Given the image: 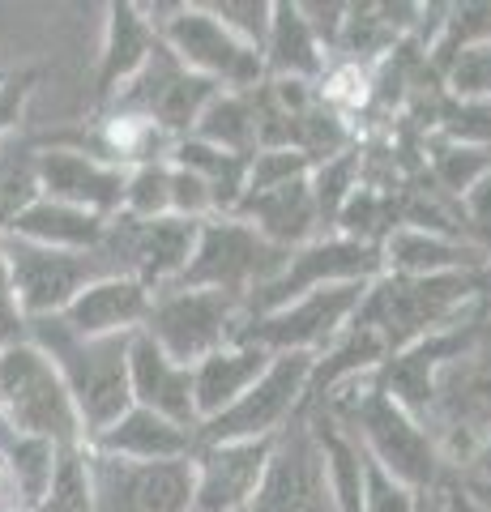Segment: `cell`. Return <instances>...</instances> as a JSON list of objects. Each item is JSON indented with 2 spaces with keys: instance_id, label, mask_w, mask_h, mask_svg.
Instances as JSON below:
<instances>
[{
  "instance_id": "f546056e",
  "label": "cell",
  "mask_w": 491,
  "mask_h": 512,
  "mask_svg": "<svg viewBox=\"0 0 491 512\" xmlns=\"http://www.w3.org/2000/svg\"><path fill=\"white\" fill-rule=\"evenodd\" d=\"M312 201H316V218L321 227H338V214L346 210V201L359 192V154L355 150H342L325 163H316L312 175Z\"/></svg>"
},
{
  "instance_id": "e575fe53",
  "label": "cell",
  "mask_w": 491,
  "mask_h": 512,
  "mask_svg": "<svg viewBox=\"0 0 491 512\" xmlns=\"http://www.w3.org/2000/svg\"><path fill=\"white\" fill-rule=\"evenodd\" d=\"M35 512H90V470H86V448L60 453L56 478L47 487L43 504Z\"/></svg>"
},
{
  "instance_id": "f1b7e54d",
  "label": "cell",
  "mask_w": 491,
  "mask_h": 512,
  "mask_svg": "<svg viewBox=\"0 0 491 512\" xmlns=\"http://www.w3.org/2000/svg\"><path fill=\"white\" fill-rule=\"evenodd\" d=\"M35 197H39L35 146H30V141H5V146H0V235L13 227V218Z\"/></svg>"
},
{
  "instance_id": "4316f807",
  "label": "cell",
  "mask_w": 491,
  "mask_h": 512,
  "mask_svg": "<svg viewBox=\"0 0 491 512\" xmlns=\"http://www.w3.org/2000/svg\"><path fill=\"white\" fill-rule=\"evenodd\" d=\"M0 461H5L13 487H18L22 512H35L43 504L47 487H52V478H56L60 448L39 440V436H18V431L0 427Z\"/></svg>"
},
{
  "instance_id": "8fae6325",
  "label": "cell",
  "mask_w": 491,
  "mask_h": 512,
  "mask_svg": "<svg viewBox=\"0 0 491 512\" xmlns=\"http://www.w3.org/2000/svg\"><path fill=\"white\" fill-rule=\"evenodd\" d=\"M380 278V248L363 244L351 235H321L312 244L295 248L287 256L278 278H269L261 291H252L244 299V320L248 316H265L287 308L291 299L312 295L321 286H342V282H372Z\"/></svg>"
},
{
  "instance_id": "6da1fadb",
  "label": "cell",
  "mask_w": 491,
  "mask_h": 512,
  "mask_svg": "<svg viewBox=\"0 0 491 512\" xmlns=\"http://www.w3.org/2000/svg\"><path fill=\"white\" fill-rule=\"evenodd\" d=\"M316 414L334 419L346 436L359 444V453L376 461L385 474H393L410 491H432L449 474L436 440L410 410H402L393 397L380 389L376 376H355L338 384L325 402L312 406ZM308 414V410H304Z\"/></svg>"
},
{
  "instance_id": "4dcf8cb0",
  "label": "cell",
  "mask_w": 491,
  "mask_h": 512,
  "mask_svg": "<svg viewBox=\"0 0 491 512\" xmlns=\"http://www.w3.org/2000/svg\"><path fill=\"white\" fill-rule=\"evenodd\" d=\"M445 13L449 18H440L436 39H432V47H427V52H432L427 60H432L436 69H445V64L457 52H466V47L491 43V0H479V5H453Z\"/></svg>"
},
{
  "instance_id": "4fadbf2b",
  "label": "cell",
  "mask_w": 491,
  "mask_h": 512,
  "mask_svg": "<svg viewBox=\"0 0 491 512\" xmlns=\"http://www.w3.org/2000/svg\"><path fill=\"white\" fill-rule=\"evenodd\" d=\"M90 512H193V461H120L86 448Z\"/></svg>"
},
{
  "instance_id": "83f0119b",
  "label": "cell",
  "mask_w": 491,
  "mask_h": 512,
  "mask_svg": "<svg viewBox=\"0 0 491 512\" xmlns=\"http://www.w3.org/2000/svg\"><path fill=\"white\" fill-rule=\"evenodd\" d=\"M188 137L205 141L214 150H227L235 158H252L257 146V90L248 94H218V99L205 107V116L197 120V128Z\"/></svg>"
},
{
  "instance_id": "d590c367",
  "label": "cell",
  "mask_w": 491,
  "mask_h": 512,
  "mask_svg": "<svg viewBox=\"0 0 491 512\" xmlns=\"http://www.w3.org/2000/svg\"><path fill=\"white\" fill-rule=\"evenodd\" d=\"M363 512H419V491L402 487L393 474L363 457Z\"/></svg>"
},
{
  "instance_id": "ac0fdd59",
  "label": "cell",
  "mask_w": 491,
  "mask_h": 512,
  "mask_svg": "<svg viewBox=\"0 0 491 512\" xmlns=\"http://www.w3.org/2000/svg\"><path fill=\"white\" fill-rule=\"evenodd\" d=\"M129 389H133V406L154 410L171 423L197 431L193 367L167 359L146 333H133V342H129Z\"/></svg>"
},
{
  "instance_id": "7402d4cb",
  "label": "cell",
  "mask_w": 491,
  "mask_h": 512,
  "mask_svg": "<svg viewBox=\"0 0 491 512\" xmlns=\"http://www.w3.org/2000/svg\"><path fill=\"white\" fill-rule=\"evenodd\" d=\"M265 77L269 82H308L321 86L325 77V47L316 39V30L304 18V5L278 0L269 5V30H265Z\"/></svg>"
},
{
  "instance_id": "e0dca14e",
  "label": "cell",
  "mask_w": 491,
  "mask_h": 512,
  "mask_svg": "<svg viewBox=\"0 0 491 512\" xmlns=\"http://www.w3.org/2000/svg\"><path fill=\"white\" fill-rule=\"evenodd\" d=\"M491 261L462 235L393 227L380 239V274L402 278H445V274H487Z\"/></svg>"
},
{
  "instance_id": "30bf717a",
  "label": "cell",
  "mask_w": 491,
  "mask_h": 512,
  "mask_svg": "<svg viewBox=\"0 0 491 512\" xmlns=\"http://www.w3.org/2000/svg\"><path fill=\"white\" fill-rule=\"evenodd\" d=\"M0 248H5L13 303H18L22 320L60 316L90 282L107 278V265L99 261V252L39 248V244L18 239V235H0Z\"/></svg>"
},
{
  "instance_id": "7c38bea8",
  "label": "cell",
  "mask_w": 491,
  "mask_h": 512,
  "mask_svg": "<svg viewBox=\"0 0 491 512\" xmlns=\"http://www.w3.org/2000/svg\"><path fill=\"white\" fill-rule=\"evenodd\" d=\"M312 367L316 355H269V367L257 376V384L231 410L201 423L197 440H274L291 419L304 414Z\"/></svg>"
},
{
  "instance_id": "9a60e30c",
  "label": "cell",
  "mask_w": 491,
  "mask_h": 512,
  "mask_svg": "<svg viewBox=\"0 0 491 512\" xmlns=\"http://www.w3.org/2000/svg\"><path fill=\"white\" fill-rule=\"evenodd\" d=\"M274 440H197L188 457L193 512H248L274 457Z\"/></svg>"
},
{
  "instance_id": "44dd1931",
  "label": "cell",
  "mask_w": 491,
  "mask_h": 512,
  "mask_svg": "<svg viewBox=\"0 0 491 512\" xmlns=\"http://www.w3.org/2000/svg\"><path fill=\"white\" fill-rule=\"evenodd\" d=\"M235 218L248 222L252 231H261L269 244H278L287 252L321 239V218H316L308 175L304 180H291V184H278V188H265V192H248L240 201V210H235Z\"/></svg>"
},
{
  "instance_id": "5bb4252c",
  "label": "cell",
  "mask_w": 491,
  "mask_h": 512,
  "mask_svg": "<svg viewBox=\"0 0 491 512\" xmlns=\"http://www.w3.org/2000/svg\"><path fill=\"white\" fill-rule=\"evenodd\" d=\"M248 512H334L325 457L308 414H299V419H291L278 431L274 457H269L261 491L248 504Z\"/></svg>"
},
{
  "instance_id": "ba28073f",
  "label": "cell",
  "mask_w": 491,
  "mask_h": 512,
  "mask_svg": "<svg viewBox=\"0 0 491 512\" xmlns=\"http://www.w3.org/2000/svg\"><path fill=\"white\" fill-rule=\"evenodd\" d=\"M363 295H368V282L321 286L312 295L291 299L278 312L248 316L235 329V342L257 346L265 355H325L342 338V329L355 320Z\"/></svg>"
},
{
  "instance_id": "52a82bcc",
  "label": "cell",
  "mask_w": 491,
  "mask_h": 512,
  "mask_svg": "<svg viewBox=\"0 0 491 512\" xmlns=\"http://www.w3.org/2000/svg\"><path fill=\"white\" fill-rule=\"evenodd\" d=\"M240 325H244V299L223 291H201V286H167V291L154 295L141 333L167 359L193 367L205 355H214V350L231 346Z\"/></svg>"
},
{
  "instance_id": "9c48e42d",
  "label": "cell",
  "mask_w": 491,
  "mask_h": 512,
  "mask_svg": "<svg viewBox=\"0 0 491 512\" xmlns=\"http://www.w3.org/2000/svg\"><path fill=\"white\" fill-rule=\"evenodd\" d=\"M287 248L269 244L261 231H252L240 218H210L201 222L197 252L188 261L184 278L176 286H201V291H223L235 299H248L252 291H261L269 278L282 274L287 265Z\"/></svg>"
},
{
  "instance_id": "b9f144b4",
  "label": "cell",
  "mask_w": 491,
  "mask_h": 512,
  "mask_svg": "<svg viewBox=\"0 0 491 512\" xmlns=\"http://www.w3.org/2000/svg\"><path fill=\"white\" fill-rule=\"evenodd\" d=\"M474 491H479V495H483V504H487V512H491V491H483V487H474Z\"/></svg>"
},
{
  "instance_id": "836d02e7",
  "label": "cell",
  "mask_w": 491,
  "mask_h": 512,
  "mask_svg": "<svg viewBox=\"0 0 491 512\" xmlns=\"http://www.w3.org/2000/svg\"><path fill=\"white\" fill-rule=\"evenodd\" d=\"M440 73H445V86L453 90V99L491 107V43L457 52Z\"/></svg>"
},
{
  "instance_id": "cb8c5ba5",
  "label": "cell",
  "mask_w": 491,
  "mask_h": 512,
  "mask_svg": "<svg viewBox=\"0 0 491 512\" xmlns=\"http://www.w3.org/2000/svg\"><path fill=\"white\" fill-rule=\"evenodd\" d=\"M269 367V355L257 346L231 342L214 355H205L193 363V402H197V427L218 419L223 410H231L240 397L257 384V376Z\"/></svg>"
},
{
  "instance_id": "ffe728a7",
  "label": "cell",
  "mask_w": 491,
  "mask_h": 512,
  "mask_svg": "<svg viewBox=\"0 0 491 512\" xmlns=\"http://www.w3.org/2000/svg\"><path fill=\"white\" fill-rule=\"evenodd\" d=\"M86 448L120 461H188L197 448V431L171 423L154 410L129 406L112 427H103L94 440H86Z\"/></svg>"
},
{
  "instance_id": "f35d334b",
  "label": "cell",
  "mask_w": 491,
  "mask_h": 512,
  "mask_svg": "<svg viewBox=\"0 0 491 512\" xmlns=\"http://www.w3.org/2000/svg\"><path fill=\"white\" fill-rule=\"evenodd\" d=\"M26 338V320L13 303V286H9V269H5V248H0V346H13Z\"/></svg>"
},
{
  "instance_id": "2e32d148",
  "label": "cell",
  "mask_w": 491,
  "mask_h": 512,
  "mask_svg": "<svg viewBox=\"0 0 491 512\" xmlns=\"http://www.w3.org/2000/svg\"><path fill=\"white\" fill-rule=\"evenodd\" d=\"M35 180H39V197L77 205L99 218L120 214L124 201V171L103 163L86 150L73 146H35Z\"/></svg>"
},
{
  "instance_id": "5b68a950",
  "label": "cell",
  "mask_w": 491,
  "mask_h": 512,
  "mask_svg": "<svg viewBox=\"0 0 491 512\" xmlns=\"http://www.w3.org/2000/svg\"><path fill=\"white\" fill-rule=\"evenodd\" d=\"M0 427L18 431V436H39L56 444L60 453L86 448L65 380L52 359L26 338L0 346Z\"/></svg>"
},
{
  "instance_id": "7a4b0ae2",
  "label": "cell",
  "mask_w": 491,
  "mask_h": 512,
  "mask_svg": "<svg viewBox=\"0 0 491 512\" xmlns=\"http://www.w3.org/2000/svg\"><path fill=\"white\" fill-rule=\"evenodd\" d=\"M487 299H491V269L487 274H445V278L380 274L368 282V295H363L351 325L376 333L385 355L393 359L406 346L483 312Z\"/></svg>"
},
{
  "instance_id": "74e56055",
  "label": "cell",
  "mask_w": 491,
  "mask_h": 512,
  "mask_svg": "<svg viewBox=\"0 0 491 512\" xmlns=\"http://www.w3.org/2000/svg\"><path fill=\"white\" fill-rule=\"evenodd\" d=\"M457 218H462L457 222L462 235L491 261V171L466 192L462 201H457Z\"/></svg>"
},
{
  "instance_id": "d6a6232c",
  "label": "cell",
  "mask_w": 491,
  "mask_h": 512,
  "mask_svg": "<svg viewBox=\"0 0 491 512\" xmlns=\"http://www.w3.org/2000/svg\"><path fill=\"white\" fill-rule=\"evenodd\" d=\"M120 214L129 218H167L171 214V163H141L124 171V201Z\"/></svg>"
},
{
  "instance_id": "603a6c76",
  "label": "cell",
  "mask_w": 491,
  "mask_h": 512,
  "mask_svg": "<svg viewBox=\"0 0 491 512\" xmlns=\"http://www.w3.org/2000/svg\"><path fill=\"white\" fill-rule=\"evenodd\" d=\"M107 35H103V56H99V77H94V99L103 107L141 73V64L154 56L158 30L141 13V5H112L107 9Z\"/></svg>"
},
{
  "instance_id": "d4e9b609",
  "label": "cell",
  "mask_w": 491,
  "mask_h": 512,
  "mask_svg": "<svg viewBox=\"0 0 491 512\" xmlns=\"http://www.w3.org/2000/svg\"><path fill=\"white\" fill-rule=\"evenodd\" d=\"M103 227H107V218L90 214V210H77V205L52 201V197H35L18 218H13V227L5 235L30 239V244H39V248L94 252L103 239Z\"/></svg>"
},
{
  "instance_id": "ab89813d",
  "label": "cell",
  "mask_w": 491,
  "mask_h": 512,
  "mask_svg": "<svg viewBox=\"0 0 491 512\" xmlns=\"http://www.w3.org/2000/svg\"><path fill=\"white\" fill-rule=\"evenodd\" d=\"M453 474H462L470 487H483V491H491V436L474 448V457L466 461L462 470H453Z\"/></svg>"
},
{
  "instance_id": "8d00e7d4",
  "label": "cell",
  "mask_w": 491,
  "mask_h": 512,
  "mask_svg": "<svg viewBox=\"0 0 491 512\" xmlns=\"http://www.w3.org/2000/svg\"><path fill=\"white\" fill-rule=\"evenodd\" d=\"M205 9H210L231 35H240L244 43L257 47V52L265 47V30H269V5L265 0H210Z\"/></svg>"
},
{
  "instance_id": "60d3db41",
  "label": "cell",
  "mask_w": 491,
  "mask_h": 512,
  "mask_svg": "<svg viewBox=\"0 0 491 512\" xmlns=\"http://www.w3.org/2000/svg\"><path fill=\"white\" fill-rule=\"evenodd\" d=\"M0 512H22L18 487H13V478H9V470H5V461H0Z\"/></svg>"
},
{
  "instance_id": "8992f818",
  "label": "cell",
  "mask_w": 491,
  "mask_h": 512,
  "mask_svg": "<svg viewBox=\"0 0 491 512\" xmlns=\"http://www.w3.org/2000/svg\"><path fill=\"white\" fill-rule=\"evenodd\" d=\"M163 13L167 18L154 30L188 73L210 77L227 94H248L265 82V56L240 35H231L205 5H167Z\"/></svg>"
},
{
  "instance_id": "484cf974",
  "label": "cell",
  "mask_w": 491,
  "mask_h": 512,
  "mask_svg": "<svg viewBox=\"0 0 491 512\" xmlns=\"http://www.w3.org/2000/svg\"><path fill=\"white\" fill-rule=\"evenodd\" d=\"M171 163L193 171L197 180L210 188V201H214V218H231L244 201V184H248V158H235L227 150H214L197 137H180L171 146Z\"/></svg>"
},
{
  "instance_id": "3957f363",
  "label": "cell",
  "mask_w": 491,
  "mask_h": 512,
  "mask_svg": "<svg viewBox=\"0 0 491 512\" xmlns=\"http://www.w3.org/2000/svg\"><path fill=\"white\" fill-rule=\"evenodd\" d=\"M26 342L43 350L60 372V380H65L77 423H82V440H94L103 427H112L133 406V389H129L133 333H124V338H77L60 316H39L26 320Z\"/></svg>"
},
{
  "instance_id": "1f68e13d",
  "label": "cell",
  "mask_w": 491,
  "mask_h": 512,
  "mask_svg": "<svg viewBox=\"0 0 491 512\" xmlns=\"http://www.w3.org/2000/svg\"><path fill=\"white\" fill-rule=\"evenodd\" d=\"M491 171V146L483 141H445L432 154V175L440 192H449L453 201H462L466 192Z\"/></svg>"
},
{
  "instance_id": "d6986e66",
  "label": "cell",
  "mask_w": 491,
  "mask_h": 512,
  "mask_svg": "<svg viewBox=\"0 0 491 512\" xmlns=\"http://www.w3.org/2000/svg\"><path fill=\"white\" fill-rule=\"evenodd\" d=\"M154 295L133 278L107 274L99 282H90L82 295H77L60 320L77 333V338H124V333H141L150 316Z\"/></svg>"
},
{
  "instance_id": "277c9868",
  "label": "cell",
  "mask_w": 491,
  "mask_h": 512,
  "mask_svg": "<svg viewBox=\"0 0 491 512\" xmlns=\"http://www.w3.org/2000/svg\"><path fill=\"white\" fill-rule=\"evenodd\" d=\"M419 423L436 440L449 470H462L474 448L491 436V308L474 342L436 372Z\"/></svg>"
}]
</instances>
